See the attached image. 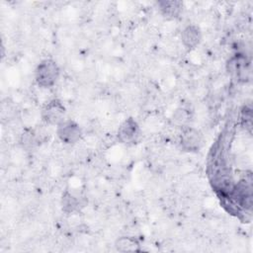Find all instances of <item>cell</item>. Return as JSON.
Instances as JSON below:
<instances>
[{
  "mask_svg": "<svg viewBox=\"0 0 253 253\" xmlns=\"http://www.w3.org/2000/svg\"><path fill=\"white\" fill-rule=\"evenodd\" d=\"M21 142H22L23 146L26 147V148H31V147H33V145H34L35 142H36L35 134H34L32 131H28V132L23 133Z\"/></svg>",
  "mask_w": 253,
  "mask_h": 253,
  "instance_id": "cell-12",
  "label": "cell"
},
{
  "mask_svg": "<svg viewBox=\"0 0 253 253\" xmlns=\"http://www.w3.org/2000/svg\"><path fill=\"white\" fill-rule=\"evenodd\" d=\"M159 10L163 17L167 19H175L179 17L183 10V3L180 1H159L158 3Z\"/></svg>",
  "mask_w": 253,
  "mask_h": 253,
  "instance_id": "cell-8",
  "label": "cell"
},
{
  "mask_svg": "<svg viewBox=\"0 0 253 253\" xmlns=\"http://www.w3.org/2000/svg\"><path fill=\"white\" fill-rule=\"evenodd\" d=\"M118 140L126 145L134 144L140 137V128L133 118L126 119L119 126L117 131Z\"/></svg>",
  "mask_w": 253,
  "mask_h": 253,
  "instance_id": "cell-3",
  "label": "cell"
},
{
  "mask_svg": "<svg viewBox=\"0 0 253 253\" xmlns=\"http://www.w3.org/2000/svg\"><path fill=\"white\" fill-rule=\"evenodd\" d=\"M56 134L61 142L65 144H75L81 139L82 129L76 122L64 120L56 126Z\"/></svg>",
  "mask_w": 253,
  "mask_h": 253,
  "instance_id": "cell-4",
  "label": "cell"
},
{
  "mask_svg": "<svg viewBox=\"0 0 253 253\" xmlns=\"http://www.w3.org/2000/svg\"><path fill=\"white\" fill-rule=\"evenodd\" d=\"M191 120V113L189 110L185 108H178L174 111L172 115V121L173 123L178 126H188V123Z\"/></svg>",
  "mask_w": 253,
  "mask_h": 253,
  "instance_id": "cell-11",
  "label": "cell"
},
{
  "mask_svg": "<svg viewBox=\"0 0 253 253\" xmlns=\"http://www.w3.org/2000/svg\"><path fill=\"white\" fill-rule=\"evenodd\" d=\"M181 41L183 45L188 49L197 47L202 41V32L196 25L185 27L181 33Z\"/></svg>",
  "mask_w": 253,
  "mask_h": 253,
  "instance_id": "cell-7",
  "label": "cell"
},
{
  "mask_svg": "<svg viewBox=\"0 0 253 253\" xmlns=\"http://www.w3.org/2000/svg\"><path fill=\"white\" fill-rule=\"evenodd\" d=\"M66 109L58 99H52L47 102L42 110V119L50 126H58L65 120Z\"/></svg>",
  "mask_w": 253,
  "mask_h": 253,
  "instance_id": "cell-2",
  "label": "cell"
},
{
  "mask_svg": "<svg viewBox=\"0 0 253 253\" xmlns=\"http://www.w3.org/2000/svg\"><path fill=\"white\" fill-rule=\"evenodd\" d=\"M226 70L230 75L241 81L249 79L250 76L249 62L242 54H235L231 56L226 62Z\"/></svg>",
  "mask_w": 253,
  "mask_h": 253,
  "instance_id": "cell-6",
  "label": "cell"
},
{
  "mask_svg": "<svg viewBox=\"0 0 253 253\" xmlns=\"http://www.w3.org/2000/svg\"><path fill=\"white\" fill-rule=\"evenodd\" d=\"M78 206H79V201L77 200V198L74 197L68 191L64 192L61 198L62 211L66 213H71L78 209Z\"/></svg>",
  "mask_w": 253,
  "mask_h": 253,
  "instance_id": "cell-10",
  "label": "cell"
},
{
  "mask_svg": "<svg viewBox=\"0 0 253 253\" xmlns=\"http://www.w3.org/2000/svg\"><path fill=\"white\" fill-rule=\"evenodd\" d=\"M59 67L51 58L42 59L37 66L35 71V79L37 84L42 88L52 87L58 80Z\"/></svg>",
  "mask_w": 253,
  "mask_h": 253,
  "instance_id": "cell-1",
  "label": "cell"
},
{
  "mask_svg": "<svg viewBox=\"0 0 253 253\" xmlns=\"http://www.w3.org/2000/svg\"><path fill=\"white\" fill-rule=\"evenodd\" d=\"M115 248L120 252H136L140 251V244L134 237L121 236L116 240Z\"/></svg>",
  "mask_w": 253,
  "mask_h": 253,
  "instance_id": "cell-9",
  "label": "cell"
},
{
  "mask_svg": "<svg viewBox=\"0 0 253 253\" xmlns=\"http://www.w3.org/2000/svg\"><path fill=\"white\" fill-rule=\"evenodd\" d=\"M204 137L200 130L192 126H185L180 134V144L185 151L197 152L203 146Z\"/></svg>",
  "mask_w": 253,
  "mask_h": 253,
  "instance_id": "cell-5",
  "label": "cell"
}]
</instances>
